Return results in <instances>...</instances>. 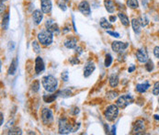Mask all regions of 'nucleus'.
<instances>
[{"label": "nucleus", "instance_id": "obj_1", "mask_svg": "<svg viewBox=\"0 0 159 135\" xmlns=\"http://www.w3.org/2000/svg\"><path fill=\"white\" fill-rule=\"evenodd\" d=\"M41 85L46 92L54 93L58 88V80L53 74H48L41 78Z\"/></svg>", "mask_w": 159, "mask_h": 135}, {"label": "nucleus", "instance_id": "obj_2", "mask_svg": "<svg viewBox=\"0 0 159 135\" xmlns=\"http://www.w3.org/2000/svg\"><path fill=\"white\" fill-rule=\"evenodd\" d=\"M74 125L70 120L65 118L62 117L59 119L58 122V132L59 134H69L70 132H74Z\"/></svg>", "mask_w": 159, "mask_h": 135}, {"label": "nucleus", "instance_id": "obj_3", "mask_svg": "<svg viewBox=\"0 0 159 135\" xmlns=\"http://www.w3.org/2000/svg\"><path fill=\"white\" fill-rule=\"evenodd\" d=\"M37 39H38L39 43L43 46L48 47L53 43V34L47 30H43L37 35Z\"/></svg>", "mask_w": 159, "mask_h": 135}, {"label": "nucleus", "instance_id": "obj_4", "mask_svg": "<svg viewBox=\"0 0 159 135\" xmlns=\"http://www.w3.org/2000/svg\"><path fill=\"white\" fill-rule=\"evenodd\" d=\"M119 109L120 108L116 104H110L104 110V117L108 122H113L114 120H116V119L119 117Z\"/></svg>", "mask_w": 159, "mask_h": 135}, {"label": "nucleus", "instance_id": "obj_5", "mask_svg": "<svg viewBox=\"0 0 159 135\" xmlns=\"http://www.w3.org/2000/svg\"><path fill=\"white\" fill-rule=\"evenodd\" d=\"M133 100H134V99L132 95L125 94V95H122V96L118 97V99H117V101H116V105L118 106L120 109H124L125 108H127L130 104H132Z\"/></svg>", "mask_w": 159, "mask_h": 135}, {"label": "nucleus", "instance_id": "obj_6", "mask_svg": "<svg viewBox=\"0 0 159 135\" xmlns=\"http://www.w3.org/2000/svg\"><path fill=\"white\" fill-rule=\"evenodd\" d=\"M41 119L44 125H51L53 122V114L51 109L44 108L41 111Z\"/></svg>", "mask_w": 159, "mask_h": 135}, {"label": "nucleus", "instance_id": "obj_7", "mask_svg": "<svg viewBox=\"0 0 159 135\" xmlns=\"http://www.w3.org/2000/svg\"><path fill=\"white\" fill-rule=\"evenodd\" d=\"M145 131V122L144 120L139 119L137 120H135L134 123L133 124V130L132 133L133 134H143Z\"/></svg>", "mask_w": 159, "mask_h": 135}, {"label": "nucleus", "instance_id": "obj_8", "mask_svg": "<svg viewBox=\"0 0 159 135\" xmlns=\"http://www.w3.org/2000/svg\"><path fill=\"white\" fill-rule=\"evenodd\" d=\"M128 47H129V43H123V41H115L111 43V50L116 53L125 52V50L127 49Z\"/></svg>", "mask_w": 159, "mask_h": 135}, {"label": "nucleus", "instance_id": "obj_9", "mask_svg": "<svg viewBox=\"0 0 159 135\" xmlns=\"http://www.w3.org/2000/svg\"><path fill=\"white\" fill-rule=\"evenodd\" d=\"M77 8L79 12L85 17H88L91 15V7L90 5L87 0H82V1L77 5Z\"/></svg>", "mask_w": 159, "mask_h": 135}, {"label": "nucleus", "instance_id": "obj_10", "mask_svg": "<svg viewBox=\"0 0 159 135\" xmlns=\"http://www.w3.org/2000/svg\"><path fill=\"white\" fill-rule=\"evenodd\" d=\"M135 56H136L137 61L140 63H145L149 58H148V53L145 48H140L135 53Z\"/></svg>", "mask_w": 159, "mask_h": 135}, {"label": "nucleus", "instance_id": "obj_11", "mask_svg": "<svg viewBox=\"0 0 159 135\" xmlns=\"http://www.w3.org/2000/svg\"><path fill=\"white\" fill-rule=\"evenodd\" d=\"M45 29L52 32L53 34H58L60 32V29L57 25V23H55L53 20H47L45 21Z\"/></svg>", "mask_w": 159, "mask_h": 135}, {"label": "nucleus", "instance_id": "obj_12", "mask_svg": "<svg viewBox=\"0 0 159 135\" xmlns=\"http://www.w3.org/2000/svg\"><path fill=\"white\" fill-rule=\"evenodd\" d=\"M95 69H96V65H95V63L89 61V62H87L86 64H85V66H84V70H83V76L84 77H89L91 74H93V72L95 71Z\"/></svg>", "mask_w": 159, "mask_h": 135}, {"label": "nucleus", "instance_id": "obj_13", "mask_svg": "<svg viewBox=\"0 0 159 135\" xmlns=\"http://www.w3.org/2000/svg\"><path fill=\"white\" fill-rule=\"evenodd\" d=\"M34 70L36 74H40L43 73L45 70V63L43 62V58L41 56H37L35 59V66H34Z\"/></svg>", "mask_w": 159, "mask_h": 135}, {"label": "nucleus", "instance_id": "obj_14", "mask_svg": "<svg viewBox=\"0 0 159 135\" xmlns=\"http://www.w3.org/2000/svg\"><path fill=\"white\" fill-rule=\"evenodd\" d=\"M43 12L41 9H35L32 12V20L35 25H40L43 20Z\"/></svg>", "mask_w": 159, "mask_h": 135}, {"label": "nucleus", "instance_id": "obj_15", "mask_svg": "<svg viewBox=\"0 0 159 135\" xmlns=\"http://www.w3.org/2000/svg\"><path fill=\"white\" fill-rule=\"evenodd\" d=\"M41 9L44 14H50L53 9L52 0H41Z\"/></svg>", "mask_w": 159, "mask_h": 135}, {"label": "nucleus", "instance_id": "obj_16", "mask_svg": "<svg viewBox=\"0 0 159 135\" xmlns=\"http://www.w3.org/2000/svg\"><path fill=\"white\" fill-rule=\"evenodd\" d=\"M64 47L67 49H74L77 45V39L76 37H68V38L64 41Z\"/></svg>", "mask_w": 159, "mask_h": 135}, {"label": "nucleus", "instance_id": "obj_17", "mask_svg": "<svg viewBox=\"0 0 159 135\" xmlns=\"http://www.w3.org/2000/svg\"><path fill=\"white\" fill-rule=\"evenodd\" d=\"M104 7L110 14H113L116 10V5L113 0H104Z\"/></svg>", "mask_w": 159, "mask_h": 135}, {"label": "nucleus", "instance_id": "obj_18", "mask_svg": "<svg viewBox=\"0 0 159 135\" xmlns=\"http://www.w3.org/2000/svg\"><path fill=\"white\" fill-rule=\"evenodd\" d=\"M18 58H14L7 69L8 76H14V74H15V73L17 72V69H18Z\"/></svg>", "mask_w": 159, "mask_h": 135}, {"label": "nucleus", "instance_id": "obj_19", "mask_svg": "<svg viewBox=\"0 0 159 135\" xmlns=\"http://www.w3.org/2000/svg\"><path fill=\"white\" fill-rule=\"evenodd\" d=\"M120 83V78L117 74H112L109 77V85L111 88H115L118 86Z\"/></svg>", "mask_w": 159, "mask_h": 135}, {"label": "nucleus", "instance_id": "obj_20", "mask_svg": "<svg viewBox=\"0 0 159 135\" xmlns=\"http://www.w3.org/2000/svg\"><path fill=\"white\" fill-rule=\"evenodd\" d=\"M149 87H150V83L148 81H145L142 84H137L136 86H135V90H136V92L140 93V94H143V93L147 91Z\"/></svg>", "mask_w": 159, "mask_h": 135}, {"label": "nucleus", "instance_id": "obj_21", "mask_svg": "<svg viewBox=\"0 0 159 135\" xmlns=\"http://www.w3.org/2000/svg\"><path fill=\"white\" fill-rule=\"evenodd\" d=\"M118 18H119V20L121 23V25H123L124 27H128L130 25V20H129L128 16L126 15L124 12L120 11L118 13Z\"/></svg>", "mask_w": 159, "mask_h": 135}, {"label": "nucleus", "instance_id": "obj_22", "mask_svg": "<svg viewBox=\"0 0 159 135\" xmlns=\"http://www.w3.org/2000/svg\"><path fill=\"white\" fill-rule=\"evenodd\" d=\"M9 18H10V15L9 13H4L2 15V22H1V26H2V29L4 30H7L8 29V26H9Z\"/></svg>", "mask_w": 159, "mask_h": 135}, {"label": "nucleus", "instance_id": "obj_23", "mask_svg": "<svg viewBox=\"0 0 159 135\" xmlns=\"http://www.w3.org/2000/svg\"><path fill=\"white\" fill-rule=\"evenodd\" d=\"M57 97H59V92L56 91L54 93H52L51 95H44L43 97V99L45 103H52V102H53L57 99Z\"/></svg>", "mask_w": 159, "mask_h": 135}, {"label": "nucleus", "instance_id": "obj_24", "mask_svg": "<svg viewBox=\"0 0 159 135\" xmlns=\"http://www.w3.org/2000/svg\"><path fill=\"white\" fill-rule=\"evenodd\" d=\"M132 27L135 34H140L142 30V26L140 24L138 18H133L132 20Z\"/></svg>", "mask_w": 159, "mask_h": 135}, {"label": "nucleus", "instance_id": "obj_25", "mask_svg": "<svg viewBox=\"0 0 159 135\" xmlns=\"http://www.w3.org/2000/svg\"><path fill=\"white\" fill-rule=\"evenodd\" d=\"M99 25H100V27L102 28V29L107 30L112 28L111 22L109 20H107V18H105V17L101 18L100 20H99Z\"/></svg>", "mask_w": 159, "mask_h": 135}, {"label": "nucleus", "instance_id": "obj_26", "mask_svg": "<svg viewBox=\"0 0 159 135\" xmlns=\"http://www.w3.org/2000/svg\"><path fill=\"white\" fill-rule=\"evenodd\" d=\"M126 6L131 9H137L139 7L138 0H126Z\"/></svg>", "mask_w": 159, "mask_h": 135}, {"label": "nucleus", "instance_id": "obj_27", "mask_svg": "<svg viewBox=\"0 0 159 135\" xmlns=\"http://www.w3.org/2000/svg\"><path fill=\"white\" fill-rule=\"evenodd\" d=\"M138 20L140 22V24H141L142 28L145 27L149 24V18H147V16L145 15V14H142V15L138 18Z\"/></svg>", "mask_w": 159, "mask_h": 135}, {"label": "nucleus", "instance_id": "obj_28", "mask_svg": "<svg viewBox=\"0 0 159 135\" xmlns=\"http://www.w3.org/2000/svg\"><path fill=\"white\" fill-rule=\"evenodd\" d=\"M59 97H62L64 99H67V97H71L72 96V91L70 88H65V89H63V90H59Z\"/></svg>", "mask_w": 159, "mask_h": 135}, {"label": "nucleus", "instance_id": "obj_29", "mask_svg": "<svg viewBox=\"0 0 159 135\" xmlns=\"http://www.w3.org/2000/svg\"><path fill=\"white\" fill-rule=\"evenodd\" d=\"M113 62V58H112L110 53H106L105 55V60H104V66L106 68H109Z\"/></svg>", "mask_w": 159, "mask_h": 135}, {"label": "nucleus", "instance_id": "obj_30", "mask_svg": "<svg viewBox=\"0 0 159 135\" xmlns=\"http://www.w3.org/2000/svg\"><path fill=\"white\" fill-rule=\"evenodd\" d=\"M118 96H119V93L114 90H111L106 93V99L108 100H113L116 97H118Z\"/></svg>", "mask_w": 159, "mask_h": 135}, {"label": "nucleus", "instance_id": "obj_31", "mask_svg": "<svg viewBox=\"0 0 159 135\" xmlns=\"http://www.w3.org/2000/svg\"><path fill=\"white\" fill-rule=\"evenodd\" d=\"M40 87H41V85H40V81H39V80H34L33 82L31 83L30 89H31V91L33 92V93L39 92Z\"/></svg>", "mask_w": 159, "mask_h": 135}, {"label": "nucleus", "instance_id": "obj_32", "mask_svg": "<svg viewBox=\"0 0 159 135\" xmlns=\"http://www.w3.org/2000/svg\"><path fill=\"white\" fill-rule=\"evenodd\" d=\"M31 46H32V49H33L35 53L39 54L41 53V45H40L39 41H32V43H31Z\"/></svg>", "mask_w": 159, "mask_h": 135}, {"label": "nucleus", "instance_id": "obj_33", "mask_svg": "<svg viewBox=\"0 0 159 135\" xmlns=\"http://www.w3.org/2000/svg\"><path fill=\"white\" fill-rule=\"evenodd\" d=\"M7 134H22V131L20 128L18 127H11L9 128Z\"/></svg>", "mask_w": 159, "mask_h": 135}, {"label": "nucleus", "instance_id": "obj_34", "mask_svg": "<svg viewBox=\"0 0 159 135\" xmlns=\"http://www.w3.org/2000/svg\"><path fill=\"white\" fill-rule=\"evenodd\" d=\"M57 6L59 8L63 11H66L67 10V6H66V2L64 1V0H58L57 1Z\"/></svg>", "mask_w": 159, "mask_h": 135}, {"label": "nucleus", "instance_id": "obj_35", "mask_svg": "<svg viewBox=\"0 0 159 135\" xmlns=\"http://www.w3.org/2000/svg\"><path fill=\"white\" fill-rule=\"evenodd\" d=\"M145 69L147 72H152L154 70V67H155V65H154V63L152 60H148V61L145 63Z\"/></svg>", "mask_w": 159, "mask_h": 135}, {"label": "nucleus", "instance_id": "obj_36", "mask_svg": "<svg viewBox=\"0 0 159 135\" xmlns=\"http://www.w3.org/2000/svg\"><path fill=\"white\" fill-rule=\"evenodd\" d=\"M61 79H62L63 82L66 83L69 80V73L67 71H64L62 74H61Z\"/></svg>", "mask_w": 159, "mask_h": 135}, {"label": "nucleus", "instance_id": "obj_37", "mask_svg": "<svg viewBox=\"0 0 159 135\" xmlns=\"http://www.w3.org/2000/svg\"><path fill=\"white\" fill-rule=\"evenodd\" d=\"M153 95L158 96L159 95V82H155L153 87Z\"/></svg>", "mask_w": 159, "mask_h": 135}, {"label": "nucleus", "instance_id": "obj_38", "mask_svg": "<svg viewBox=\"0 0 159 135\" xmlns=\"http://www.w3.org/2000/svg\"><path fill=\"white\" fill-rule=\"evenodd\" d=\"M69 63L72 64V65H76V64L80 63V61H79L78 57H71L69 59Z\"/></svg>", "mask_w": 159, "mask_h": 135}, {"label": "nucleus", "instance_id": "obj_39", "mask_svg": "<svg viewBox=\"0 0 159 135\" xmlns=\"http://www.w3.org/2000/svg\"><path fill=\"white\" fill-rule=\"evenodd\" d=\"M125 60H126V53H125V52L120 53L119 55H118V62L121 63V62H124Z\"/></svg>", "mask_w": 159, "mask_h": 135}, {"label": "nucleus", "instance_id": "obj_40", "mask_svg": "<svg viewBox=\"0 0 159 135\" xmlns=\"http://www.w3.org/2000/svg\"><path fill=\"white\" fill-rule=\"evenodd\" d=\"M107 33L110 35L111 37H114V38H117V39H119L120 38V34L118 33V32H116V31H112V30H107Z\"/></svg>", "mask_w": 159, "mask_h": 135}, {"label": "nucleus", "instance_id": "obj_41", "mask_svg": "<svg viewBox=\"0 0 159 135\" xmlns=\"http://www.w3.org/2000/svg\"><path fill=\"white\" fill-rule=\"evenodd\" d=\"M74 53H76V54H77V56H78V55L83 53V49L80 47V46H76V47L74 48Z\"/></svg>", "mask_w": 159, "mask_h": 135}, {"label": "nucleus", "instance_id": "obj_42", "mask_svg": "<svg viewBox=\"0 0 159 135\" xmlns=\"http://www.w3.org/2000/svg\"><path fill=\"white\" fill-rule=\"evenodd\" d=\"M79 112H80V109H79V108H77V107H74V108H73L71 109V114L74 115V116L77 115Z\"/></svg>", "mask_w": 159, "mask_h": 135}, {"label": "nucleus", "instance_id": "obj_43", "mask_svg": "<svg viewBox=\"0 0 159 135\" xmlns=\"http://www.w3.org/2000/svg\"><path fill=\"white\" fill-rule=\"evenodd\" d=\"M153 53H154V55H155V57L159 59V46H156V47H155Z\"/></svg>", "mask_w": 159, "mask_h": 135}, {"label": "nucleus", "instance_id": "obj_44", "mask_svg": "<svg viewBox=\"0 0 159 135\" xmlns=\"http://www.w3.org/2000/svg\"><path fill=\"white\" fill-rule=\"evenodd\" d=\"M14 48H15V43H14L13 41H9V43H8V49H9V51H13Z\"/></svg>", "mask_w": 159, "mask_h": 135}, {"label": "nucleus", "instance_id": "obj_45", "mask_svg": "<svg viewBox=\"0 0 159 135\" xmlns=\"http://www.w3.org/2000/svg\"><path fill=\"white\" fill-rule=\"evenodd\" d=\"M117 18H118V16H113V15H110V17H109V20L111 22V23H114L115 21H116V20H117Z\"/></svg>", "mask_w": 159, "mask_h": 135}, {"label": "nucleus", "instance_id": "obj_46", "mask_svg": "<svg viewBox=\"0 0 159 135\" xmlns=\"http://www.w3.org/2000/svg\"><path fill=\"white\" fill-rule=\"evenodd\" d=\"M135 69H136V66L133 65V64H132L129 68H128V72L129 73H133V71H135Z\"/></svg>", "mask_w": 159, "mask_h": 135}, {"label": "nucleus", "instance_id": "obj_47", "mask_svg": "<svg viewBox=\"0 0 159 135\" xmlns=\"http://www.w3.org/2000/svg\"><path fill=\"white\" fill-rule=\"evenodd\" d=\"M111 132V134H116V127L114 126V125H113V126H112L111 127V131H110Z\"/></svg>", "mask_w": 159, "mask_h": 135}, {"label": "nucleus", "instance_id": "obj_48", "mask_svg": "<svg viewBox=\"0 0 159 135\" xmlns=\"http://www.w3.org/2000/svg\"><path fill=\"white\" fill-rule=\"evenodd\" d=\"M4 9H5V5H4V2L1 1V14L2 15L4 14Z\"/></svg>", "mask_w": 159, "mask_h": 135}, {"label": "nucleus", "instance_id": "obj_49", "mask_svg": "<svg viewBox=\"0 0 159 135\" xmlns=\"http://www.w3.org/2000/svg\"><path fill=\"white\" fill-rule=\"evenodd\" d=\"M0 116H1V122H0V125H3V123H4V115H3V113L1 112V114H0Z\"/></svg>", "mask_w": 159, "mask_h": 135}, {"label": "nucleus", "instance_id": "obj_50", "mask_svg": "<svg viewBox=\"0 0 159 135\" xmlns=\"http://www.w3.org/2000/svg\"><path fill=\"white\" fill-rule=\"evenodd\" d=\"M68 31H70V29L68 27H65L64 29L63 30V33H66V32H68Z\"/></svg>", "mask_w": 159, "mask_h": 135}, {"label": "nucleus", "instance_id": "obj_51", "mask_svg": "<svg viewBox=\"0 0 159 135\" xmlns=\"http://www.w3.org/2000/svg\"><path fill=\"white\" fill-rule=\"evenodd\" d=\"M154 118H155V119H156V120H159V115H155L154 116Z\"/></svg>", "mask_w": 159, "mask_h": 135}, {"label": "nucleus", "instance_id": "obj_52", "mask_svg": "<svg viewBox=\"0 0 159 135\" xmlns=\"http://www.w3.org/2000/svg\"><path fill=\"white\" fill-rule=\"evenodd\" d=\"M64 1H65L66 3H68V2H69V0H64Z\"/></svg>", "mask_w": 159, "mask_h": 135}, {"label": "nucleus", "instance_id": "obj_53", "mask_svg": "<svg viewBox=\"0 0 159 135\" xmlns=\"http://www.w3.org/2000/svg\"><path fill=\"white\" fill-rule=\"evenodd\" d=\"M1 1H2V2H5V1H7V0H1Z\"/></svg>", "mask_w": 159, "mask_h": 135}, {"label": "nucleus", "instance_id": "obj_54", "mask_svg": "<svg viewBox=\"0 0 159 135\" xmlns=\"http://www.w3.org/2000/svg\"><path fill=\"white\" fill-rule=\"evenodd\" d=\"M158 105H159V99H158Z\"/></svg>", "mask_w": 159, "mask_h": 135}, {"label": "nucleus", "instance_id": "obj_55", "mask_svg": "<svg viewBox=\"0 0 159 135\" xmlns=\"http://www.w3.org/2000/svg\"><path fill=\"white\" fill-rule=\"evenodd\" d=\"M158 66H159V62H158Z\"/></svg>", "mask_w": 159, "mask_h": 135}]
</instances>
